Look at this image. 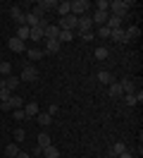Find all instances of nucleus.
Listing matches in <instances>:
<instances>
[{
    "label": "nucleus",
    "mask_w": 143,
    "mask_h": 158,
    "mask_svg": "<svg viewBox=\"0 0 143 158\" xmlns=\"http://www.w3.org/2000/svg\"><path fill=\"white\" fill-rule=\"evenodd\" d=\"M41 153H43V156H46V158H60V148L50 144V146H46V148H43V151H41Z\"/></svg>",
    "instance_id": "obj_21"
},
{
    "label": "nucleus",
    "mask_w": 143,
    "mask_h": 158,
    "mask_svg": "<svg viewBox=\"0 0 143 158\" xmlns=\"http://www.w3.org/2000/svg\"><path fill=\"white\" fill-rule=\"evenodd\" d=\"M133 2L131 0H112L110 2V15H114V17H119V19H124L126 15H129V7H131Z\"/></svg>",
    "instance_id": "obj_1"
},
{
    "label": "nucleus",
    "mask_w": 143,
    "mask_h": 158,
    "mask_svg": "<svg viewBox=\"0 0 143 158\" xmlns=\"http://www.w3.org/2000/svg\"><path fill=\"white\" fill-rule=\"evenodd\" d=\"M17 158H31V156H26L24 151H19V153H17Z\"/></svg>",
    "instance_id": "obj_42"
},
{
    "label": "nucleus",
    "mask_w": 143,
    "mask_h": 158,
    "mask_svg": "<svg viewBox=\"0 0 143 158\" xmlns=\"http://www.w3.org/2000/svg\"><path fill=\"white\" fill-rule=\"evenodd\" d=\"M50 144H53L50 134H48V132H41V134H38V144H36V146L41 148V151H43V148H46V146H50Z\"/></svg>",
    "instance_id": "obj_16"
},
{
    "label": "nucleus",
    "mask_w": 143,
    "mask_h": 158,
    "mask_svg": "<svg viewBox=\"0 0 143 158\" xmlns=\"http://www.w3.org/2000/svg\"><path fill=\"white\" fill-rule=\"evenodd\" d=\"M12 74V65L10 62H0V77H10Z\"/></svg>",
    "instance_id": "obj_32"
},
{
    "label": "nucleus",
    "mask_w": 143,
    "mask_h": 158,
    "mask_svg": "<svg viewBox=\"0 0 143 158\" xmlns=\"http://www.w3.org/2000/svg\"><path fill=\"white\" fill-rule=\"evenodd\" d=\"M36 122H38V125H41V127H43V129H46L48 125L53 122V118H50L48 113H38V115H36Z\"/></svg>",
    "instance_id": "obj_24"
},
{
    "label": "nucleus",
    "mask_w": 143,
    "mask_h": 158,
    "mask_svg": "<svg viewBox=\"0 0 143 158\" xmlns=\"http://www.w3.org/2000/svg\"><path fill=\"white\" fill-rule=\"evenodd\" d=\"M119 84H122V91H124V94H133V91H136V84H133V79H122Z\"/></svg>",
    "instance_id": "obj_23"
},
{
    "label": "nucleus",
    "mask_w": 143,
    "mask_h": 158,
    "mask_svg": "<svg viewBox=\"0 0 143 158\" xmlns=\"http://www.w3.org/2000/svg\"><path fill=\"white\" fill-rule=\"evenodd\" d=\"M17 86H19V77H12V74H10V77H5V89H10L12 94H14V91H17Z\"/></svg>",
    "instance_id": "obj_20"
},
{
    "label": "nucleus",
    "mask_w": 143,
    "mask_h": 158,
    "mask_svg": "<svg viewBox=\"0 0 143 158\" xmlns=\"http://www.w3.org/2000/svg\"><path fill=\"white\" fill-rule=\"evenodd\" d=\"M57 110H60V108H57L55 103H53V106H50V108H48V115H50V118H53V115H57Z\"/></svg>",
    "instance_id": "obj_40"
},
{
    "label": "nucleus",
    "mask_w": 143,
    "mask_h": 158,
    "mask_svg": "<svg viewBox=\"0 0 143 158\" xmlns=\"http://www.w3.org/2000/svg\"><path fill=\"white\" fill-rule=\"evenodd\" d=\"M43 29L46 27H34V29H29V39L31 41H43L46 36H43Z\"/></svg>",
    "instance_id": "obj_17"
},
{
    "label": "nucleus",
    "mask_w": 143,
    "mask_h": 158,
    "mask_svg": "<svg viewBox=\"0 0 143 158\" xmlns=\"http://www.w3.org/2000/svg\"><path fill=\"white\" fill-rule=\"evenodd\" d=\"M107 94H110L112 98H122V96H124L122 84H119V81H112V84H110V89H107Z\"/></svg>",
    "instance_id": "obj_13"
},
{
    "label": "nucleus",
    "mask_w": 143,
    "mask_h": 158,
    "mask_svg": "<svg viewBox=\"0 0 143 158\" xmlns=\"http://www.w3.org/2000/svg\"><path fill=\"white\" fill-rule=\"evenodd\" d=\"M95 10L107 12V10H110V0H98V2H95Z\"/></svg>",
    "instance_id": "obj_34"
},
{
    "label": "nucleus",
    "mask_w": 143,
    "mask_h": 158,
    "mask_svg": "<svg viewBox=\"0 0 143 158\" xmlns=\"http://www.w3.org/2000/svg\"><path fill=\"white\" fill-rule=\"evenodd\" d=\"M124 151H126V144H124V141H117L114 146H110V151H107V156H110V158H117V156H122Z\"/></svg>",
    "instance_id": "obj_10"
},
{
    "label": "nucleus",
    "mask_w": 143,
    "mask_h": 158,
    "mask_svg": "<svg viewBox=\"0 0 143 158\" xmlns=\"http://www.w3.org/2000/svg\"><path fill=\"white\" fill-rule=\"evenodd\" d=\"M7 43H10V48L14 50V53H24V41H19L17 36H12Z\"/></svg>",
    "instance_id": "obj_19"
},
{
    "label": "nucleus",
    "mask_w": 143,
    "mask_h": 158,
    "mask_svg": "<svg viewBox=\"0 0 143 158\" xmlns=\"http://www.w3.org/2000/svg\"><path fill=\"white\" fill-rule=\"evenodd\" d=\"M17 108H24V98H19L17 94H12V98L7 103H0V110H17Z\"/></svg>",
    "instance_id": "obj_6"
},
{
    "label": "nucleus",
    "mask_w": 143,
    "mask_h": 158,
    "mask_svg": "<svg viewBox=\"0 0 143 158\" xmlns=\"http://www.w3.org/2000/svg\"><path fill=\"white\" fill-rule=\"evenodd\" d=\"M31 15H36L38 19H46V10H43L41 5H34V10H31Z\"/></svg>",
    "instance_id": "obj_35"
},
{
    "label": "nucleus",
    "mask_w": 143,
    "mask_h": 158,
    "mask_svg": "<svg viewBox=\"0 0 143 158\" xmlns=\"http://www.w3.org/2000/svg\"><path fill=\"white\" fill-rule=\"evenodd\" d=\"M10 98H12V91L10 89H0V103H7Z\"/></svg>",
    "instance_id": "obj_36"
},
{
    "label": "nucleus",
    "mask_w": 143,
    "mask_h": 158,
    "mask_svg": "<svg viewBox=\"0 0 143 158\" xmlns=\"http://www.w3.org/2000/svg\"><path fill=\"white\" fill-rule=\"evenodd\" d=\"M107 17H110V12H100V10H95L93 15H91V19H93V27H105Z\"/></svg>",
    "instance_id": "obj_9"
},
{
    "label": "nucleus",
    "mask_w": 143,
    "mask_h": 158,
    "mask_svg": "<svg viewBox=\"0 0 143 158\" xmlns=\"http://www.w3.org/2000/svg\"><path fill=\"white\" fill-rule=\"evenodd\" d=\"M119 101H124L126 106H136V103H138V101H136V91H133V94H124Z\"/></svg>",
    "instance_id": "obj_30"
},
{
    "label": "nucleus",
    "mask_w": 143,
    "mask_h": 158,
    "mask_svg": "<svg viewBox=\"0 0 143 158\" xmlns=\"http://www.w3.org/2000/svg\"><path fill=\"white\" fill-rule=\"evenodd\" d=\"M88 7H91V2H88V0H69V15H74V17L86 15Z\"/></svg>",
    "instance_id": "obj_2"
},
{
    "label": "nucleus",
    "mask_w": 143,
    "mask_h": 158,
    "mask_svg": "<svg viewBox=\"0 0 143 158\" xmlns=\"http://www.w3.org/2000/svg\"><path fill=\"white\" fill-rule=\"evenodd\" d=\"M17 39L19 41H26L29 39V27L24 24V27H17Z\"/></svg>",
    "instance_id": "obj_31"
},
{
    "label": "nucleus",
    "mask_w": 143,
    "mask_h": 158,
    "mask_svg": "<svg viewBox=\"0 0 143 158\" xmlns=\"http://www.w3.org/2000/svg\"><path fill=\"white\" fill-rule=\"evenodd\" d=\"M76 31H79V34L93 31V19H91L88 15H81V17H79V24H76Z\"/></svg>",
    "instance_id": "obj_7"
},
{
    "label": "nucleus",
    "mask_w": 143,
    "mask_h": 158,
    "mask_svg": "<svg viewBox=\"0 0 143 158\" xmlns=\"http://www.w3.org/2000/svg\"><path fill=\"white\" fill-rule=\"evenodd\" d=\"M117 158H133V156H131V153H129V151H124L122 156H117Z\"/></svg>",
    "instance_id": "obj_41"
},
{
    "label": "nucleus",
    "mask_w": 143,
    "mask_h": 158,
    "mask_svg": "<svg viewBox=\"0 0 143 158\" xmlns=\"http://www.w3.org/2000/svg\"><path fill=\"white\" fill-rule=\"evenodd\" d=\"M79 36H81V41H86V43L95 39V34H93V31H84V34H79Z\"/></svg>",
    "instance_id": "obj_39"
},
{
    "label": "nucleus",
    "mask_w": 143,
    "mask_h": 158,
    "mask_svg": "<svg viewBox=\"0 0 143 158\" xmlns=\"http://www.w3.org/2000/svg\"><path fill=\"white\" fill-rule=\"evenodd\" d=\"M38 113H41V110H38V103H36V101H29L26 106H24V115H26V118H36Z\"/></svg>",
    "instance_id": "obj_11"
},
{
    "label": "nucleus",
    "mask_w": 143,
    "mask_h": 158,
    "mask_svg": "<svg viewBox=\"0 0 143 158\" xmlns=\"http://www.w3.org/2000/svg\"><path fill=\"white\" fill-rule=\"evenodd\" d=\"M38 77H41V72H38L36 65H24V69H22V77H19V81H38Z\"/></svg>",
    "instance_id": "obj_3"
},
{
    "label": "nucleus",
    "mask_w": 143,
    "mask_h": 158,
    "mask_svg": "<svg viewBox=\"0 0 143 158\" xmlns=\"http://www.w3.org/2000/svg\"><path fill=\"white\" fill-rule=\"evenodd\" d=\"M98 39H110V29L107 27H98V34H95Z\"/></svg>",
    "instance_id": "obj_37"
},
{
    "label": "nucleus",
    "mask_w": 143,
    "mask_h": 158,
    "mask_svg": "<svg viewBox=\"0 0 143 158\" xmlns=\"http://www.w3.org/2000/svg\"><path fill=\"white\" fill-rule=\"evenodd\" d=\"M14 158H17V156H14Z\"/></svg>",
    "instance_id": "obj_43"
},
{
    "label": "nucleus",
    "mask_w": 143,
    "mask_h": 158,
    "mask_svg": "<svg viewBox=\"0 0 143 158\" xmlns=\"http://www.w3.org/2000/svg\"><path fill=\"white\" fill-rule=\"evenodd\" d=\"M26 55H29V60H31V62H36V60L43 58V50H41V48H29Z\"/></svg>",
    "instance_id": "obj_26"
},
{
    "label": "nucleus",
    "mask_w": 143,
    "mask_h": 158,
    "mask_svg": "<svg viewBox=\"0 0 143 158\" xmlns=\"http://www.w3.org/2000/svg\"><path fill=\"white\" fill-rule=\"evenodd\" d=\"M107 55H110V48H107V46H98V48H95V58L98 60H105Z\"/></svg>",
    "instance_id": "obj_28"
},
{
    "label": "nucleus",
    "mask_w": 143,
    "mask_h": 158,
    "mask_svg": "<svg viewBox=\"0 0 143 158\" xmlns=\"http://www.w3.org/2000/svg\"><path fill=\"white\" fill-rule=\"evenodd\" d=\"M24 139H26V132H24V127H17V129H14V141H17V144H22Z\"/></svg>",
    "instance_id": "obj_33"
},
{
    "label": "nucleus",
    "mask_w": 143,
    "mask_h": 158,
    "mask_svg": "<svg viewBox=\"0 0 143 158\" xmlns=\"http://www.w3.org/2000/svg\"><path fill=\"white\" fill-rule=\"evenodd\" d=\"M57 15H60V19H62V17H67V15H69V0H62V2H57Z\"/></svg>",
    "instance_id": "obj_22"
},
{
    "label": "nucleus",
    "mask_w": 143,
    "mask_h": 158,
    "mask_svg": "<svg viewBox=\"0 0 143 158\" xmlns=\"http://www.w3.org/2000/svg\"><path fill=\"white\" fill-rule=\"evenodd\" d=\"M38 5H41V7H43L46 12H53V10H57V0H41Z\"/></svg>",
    "instance_id": "obj_27"
},
{
    "label": "nucleus",
    "mask_w": 143,
    "mask_h": 158,
    "mask_svg": "<svg viewBox=\"0 0 143 158\" xmlns=\"http://www.w3.org/2000/svg\"><path fill=\"white\" fill-rule=\"evenodd\" d=\"M124 34H126V41H129V43H131L133 39H138V36H141V29H138V27H126V29H124Z\"/></svg>",
    "instance_id": "obj_18"
},
{
    "label": "nucleus",
    "mask_w": 143,
    "mask_h": 158,
    "mask_svg": "<svg viewBox=\"0 0 143 158\" xmlns=\"http://www.w3.org/2000/svg\"><path fill=\"white\" fill-rule=\"evenodd\" d=\"M76 24H79V17H74V15H67V17H62L60 19V29L62 31H76Z\"/></svg>",
    "instance_id": "obj_4"
},
{
    "label": "nucleus",
    "mask_w": 143,
    "mask_h": 158,
    "mask_svg": "<svg viewBox=\"0 0 143 158\" xmlns=\"http://www.w3.org/2000/svg\"><path fill=\"white\" fill-rule=\"evenodd\" d=\"M98 81H100V84H107V86H110V84L114 81L112 72H107V69H100V72H98Z\"/></svg>",
    "instance_id": "obj_15"
},
{
    "label": "nucleus",
    "mask_w": 143,
    "mask_h": 158,
    "mask_svg": "<svg viewBox=\"0 0 143 158\" xmlns=\"http://www.w3.org/2000/svg\"><path fill=\"white\" fill-rule=\"evenodd\" d=\"M12 115H14V120H29L26 115H24V108H17V110H12Z\"/></svg>",
    "instance_id": "obj_38"
},
{
    "label": "nucleus",
    "mask_w": 143,
    "mask_h": 158,
    "mask_svg": "<svg viewBox=\"0 0 143 158\" xmlns=\"http://www.w3.org/2000/svg\"><path fill=\"white\" fill-rule=\"evenodd\" d=\"M43 36H46V39H57V36H60V27H57V24H46Z\"/></svg>",
    "instance_id": "obj_12"
},
{
    "label": "nucleus",
    "mask_w": 143,
    "mask_h": 158,
    "mask_svg": "<svg viewBox=\"0 0 143 158\" xmlns=\"http://www.w3.org/2000/svg\"><path fill=\"white\" fill-rule=\"evenodd\" d=\"M57 50H60V41H57V39H46V48H43V53H50V55H53V53H57Z\"/></svg>",
    "instance_id": "obj_14"
},
{
    "label": "nucleus",
    "mask_w": 143,
    "mask_h": 158,
    "mask_svg": "<svg viewBox=\"0 0 143 158\" xmlns=\"http://www.w3.org/2000/svg\"><path fill=\"white\" fill-rule=\"evenodd\" d=\"M72 39H74V31H62L60 29V36H57L60 43H67V41H72Z\"/></svg>",
    "instance_id": "obj_29"
},
{
    "label": "nucleus",
    "mask_w": 143,
    "mask_h": 158,
    "mask_svg": "<svg viewBox=\"0 0 143 158\" xmlns=\"http://www.w3.org/2000/svg\"><path fill=\"white\" fill-rule=\"evenodd\" d=\"M10 17L17 22V27H24V24H26V12L22 10L19 5H12V10H10Z\"/></svg>",
    "instance_id": "obj_5"
},
{
    "label": "nucleus",
    "mask_w": 143,
    "mask_h": 158,
    "mask_svg": "<svg viewBox=\"0 0 143 158\" xmlns=\"http://www.w3.org/2000/svg\"><path fill=\"white\" fill-rule=\"evenodd\" d=\"M110 41H112V43H119V46L129 43V41H126V34H124V27H119V29H112V31H110Z\"/></svg>",
    "instance_id": "obj_8"
},
{
    "label": "nucleus",
    "mask_w": 143,
    "mask_h": 158,
    "mask_svg": "<svg viewBox=\"0 0 143 158\" xmlns=\"http://www.w3.org/2000/svg\"><path fill=\"white\" fill-rule=\"evenodd\" d=\"M19 151H22V148H19V144L14 141V144H7V146H5V156H7V158H14Z\"/></svg>",
    "instance_id": "obj_25"
}]
</instances>
